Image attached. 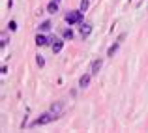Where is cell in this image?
Masks as SVG:
<instances>
[{"instance_id": "7a4b0ae2", "label": "cell", "mask_w": 148, "mask_h": 133, "mask_svg": "<svg viewBox=\"0 0 148 133\" xmlns=\"http://www.w3.org/2000/svg\"><path fill=\"white\" fill-rule=\"evenodd\" d=\"M56 118H58V116H56V114H53V112L49 111V112H45V114H41L38 120H34L32 126H45V124L53 122V120H56Z\"/></svg>"}, {"instance_id": "8992f818", "label": "cell", "mask_w": 148, "mask_h": 133, "mask_svg": "<svg viewBox=\"0 0 148 133\" xmlns=\"http://www.w3.org/2000/svg\"><path fill=\"white\" fill-rule=\"evenodd\" d=\"M90 32H92V25H84V23H81V36L83 38H88L90 36Z\"/></svg>"}, {"instance_id": "5b68a950", "label": "cell", "mask_w": 148, "mask_h": 133, "mask_svg": "<svg viewBox=\"0 0 148 133\" xmlns=\"http://www.w3.org/2000/svg\"><path fill=\"white\" fill-rule=\"evenodd\" d=\"M101 66H103V62H101L99 58H96V60L92 62V66H90V73H92V75H96V73H99Z\"/></svg>"}, {"instance_id": "30bf717a", "label": "cell", "mask_w": 148, "mask_h": 133, "mask_svg": "<svg viewBox=\"0 0 148 133\" xmlns=\"http://www.w3.org/2000/svg\"><path fill=\"white\" fill-rule=\"evenodd\" d=\"M118 45H120V41H116L114 45H111V47H109V51H107V56H112V54H114L116 51H118Z\"/></svg>"}, {"instance_id": "e0dca14e", "label": "cell", "mask_w": 148, "mask_h": 133, "mask_svg": "<svg viewBox=\"0 0 148 133\" xmlns=\"http://www.w3.org/2000/svg\"><path fill=\"white\" fill-rule=\"evenodd\" d=\"M54 2H60V0H54Z\"/></svg>"}, {"instance_id": "7c38bea8", "label": "cell", "mask_w": 148, "mask_h": 133, "mask_svg": "<svg viewBox=\"0 0 148 133\" xmlns=\"http://www.w3.org/2000/svg\"><path fill=\"white\" fill-rule=\"evenodd\" d=\"M64 40H73V30L71 28H66L64 30Z\"/></svg>"}, {"instance_id": "5bb4252c", "label": "cell", "mask_w": 148, "mask_h": 133, "mask_svg": "<svg viewBox=\"0 0 148 133\" xmlns=\"http://www.w3.org/2000/svg\"><path fill=\"white\" fill-rule=\"evenodd\" d=\"M8 28H10L11 32H15V30H17V23H15V21H10V23H8Z\"/></svg>"}, {"instance_id": "6da1fadb", "label": "cell", "mask_w": 148, "mask_h": 133, "mask_svg": "<svg viewBox=\"0 0 148 133\" xmlns=\"http://www.w3.org/2000/svg\"><path fill=\"white\" fill-rule=\"evenodd\" d=\"M81 13H83L81 10L79 11H68V13H66V23H68L69 26L81 23V21H83V15H81Z\"/></svg>"}, {"instance_id": "52a82bcc", "label": "cell", "mask_w": 148, "mask_h": 133, "mask_svg": "<svg viewBox=\"0 0 148 133\" xmlns=\"http://www.w3.org/2000/svg\"><path fill=\"white\" fill-rule=\"evenodd\" d=\"M90 77H92V73H86V75H83L79 79V86L81 88H86L88 84H90Z\"/></svg>"}, {"instance_id": "8fae6325", "label": "cell", "mask_w": 148, "mask_h": 133, "mask_svg": "<svg viewBox=\"0 0 148 133\" xmlns=\"http://www.w3.org/2000/svg\"><path fill=\"white\" fill-rule=\"evenodd\" d=\"M51 26H53V25H51V21H43L40 25V30H41V32H47V30H51Z\"/></svg>"}, {"instance_id": "277c9868", "label": "cell", "mask_w": 148, "mask_h": 133, "mask_svg": "<svg viewBox=\"0 0 148 133\" xmlns=\"http://www.w3.org/2000/svg\"><path fill=\"white\" fill-rule=\"evenodd\" d=\"M62 111H64V103H62V101H56V103L51 105V112H53V114L60 116V114H62Z\"/></svg>"}, {"instance_id": "9a60e30c", "label": "cell", "mask_w": 148, "mask_h": 133, "mask_svg": "<svg viewBox=\"0 0 148 133\" xmlns=\"http://www.w3.org/2000/svg\"><path fill=\"white\" fill-rule=\"evenodd\" d=\"M88 10V0H83L81 2V11H86Z\"/></svg>"}, {"instance_id": "2e32d148", "label": "cell", "mask_w": 148, "mask_h": 133, "mask_svg": "<svg viewBox=\"0 0 148 133\" xmlns=\"http://www.w3.org/2000/svg\"><path fill=\"white\" fill-rule=\"evenodd\" d=\"M8 43V38H6V34H2V47H6Z\"/></svg>"}, {"instance_id": "9c48e42d", "label": "cell", "mask_w": 148, "mask_h": 133, "mask_svg": "<svg viewBox=\"0 0 148 133\" xmlns=\"http://www.w3.org/2000/svg\"><path fill=\"white\" fill-rule=\"evenodd\" d=\"M47 11L54 15V13L58 11V2H54V0H53V2H49V6H47Z\"/></svg>"}, {"instance_id": "ba28073f", "label": "cell", "mask_w": 148, "mask_h": 133, "mask_svg": "<svg viewBox=\"0 0 148 133\" xmlns=\"http://www.w3.org/2000/svg\"><path fill=\"white\" fill-rule=\"evenodd\" d=\"M36 45H38V47L49 45V38H45V36H41V34H38V36H36Z\"/></svg>"}, {"instance_id": "4fadbf2b", "label": "cell", "mask_w": 148, "mask_h": 133, "mask_svg": "<svg viewBox=\"0 0 148 133\" xmlns=\"http://www.w3.org/2000/svg\"><path fill=\"white\" fill-rule=\"evenodd\" d=\"M36 64L40 66V68H43V66H45V60H43V56H41V54H38V56H36Z\"/></svg>"}, {"instance_id": "3957f363", "label": "cell", "mask_w": 148, "mask_h": 133, "mask_svg": "<svg viewBox=\"0 0 148 133\" xmlns=\"http://www.w3.org/2000/svg\"><path fill=\"white\" fill-rule=\"evenodd\" d=\"M49 45H51V49H53V53L58 54V53L62 51V47H64V41L58 40L56 36H51V38H49Z\"/></svg>"}]
</instances>
